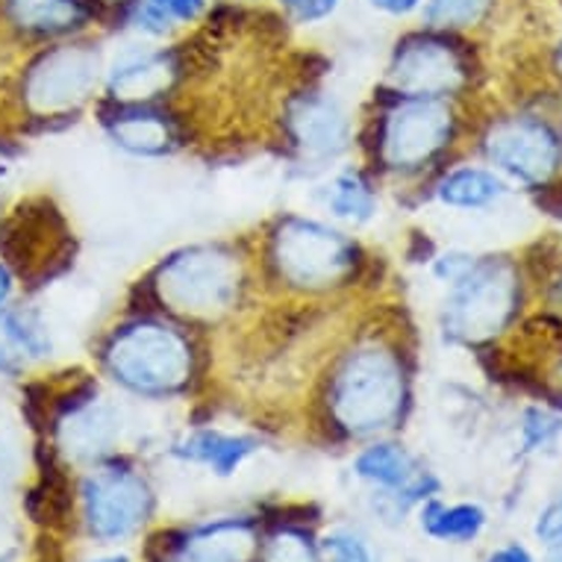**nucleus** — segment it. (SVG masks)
Returning <instances> with one entry per match:
<instances>
[{
	"label": "nucleus",
	"mask_w": 562,
	"mask_h": 562,
	"mask_svg": "<svg viewBox=\"0 0 562 562\" xmlns=\"http://www.w3.org/2000/svg\"><path fill=\"white\" fill-rule=\"evenodd\" d=\"M409 369L395 341L371 333L353 339L330 362L324 380L327 425L345 439H374L404 425Z\"/></svg>",
	"instance_id": "obj_1"
},
{
	"label": "nucleus",
	"mask_w": 562,
	"mask_h": 562,
	"mask_svg": "<svg viewBox=\"0 0 562 562\" xmlns=\"http://www.w3.org/2000/svg\"><path fill=\"white\" fill-rule=\"evenodd\" d=\"M103 374L142 401H171L198 380V345L171 315H133L103 339Z\"/></svg>",
	"instance_id": "obj_2"
},
{
	"label": "nucleus",
	"mask_w": 562,
	"mask_h": 562,
	"mask_svg": "<svg viewBox=\"0 0 562 562\" xmlns=\"http://www.w3.org/2000/svg\"><path fill=\"white\" fill-rule=\"evenodd\" d=\"M259 266L289 295L330 297L362 271V250L348 233L306 215H283L262 239Z\"/></svg>",
	"instance_id": "obj_3"
},
{
	"label": "nucleus",
	"mask_w": 562,
	"mask_h": 562,
	"mask_svg": "<svg viewBox=\"0 0 562 562\" xmlns=\"http://www.w3.org/2000/svg\"><path fill=\"white\" fill-rule=\"evenodd\" d=\"M150 295L166 315L215 324L236 313L248 292V262L233 245L201 241L162 257L150 274Z\"/></svg>",
	"instance_id": "obj_4"
},
{
	"label": "nucleus",
	"mask_w": 562,
	"mask_h": 562,
	"mask_svg": "<svg viewBox=\"0 0 562 562\" xmlns=\"http://www.w3.org/2000/svg\"><path fill=\"white\" fill-rule=\"evenodd\" d=\"M457 115L448 101L427 98H386L371 127L374 168L392 177L418 175L451 148Z\"/></svg>",
	"instance_id": "obj_5"
},
{
	"label": "nucleus",
	"mask_w": 562,
	"mask_h": 562,
	"mask_svg": "<svg viewBox=\"0 0 562 562\" xmlns=\"http://www.w3.org/2000/svg\"><path fill=\"white\" fill-rule=\"evenodd\" d=\"M445 301L442 330L451 341L483 345L507 330L521 304L518 268L504 257L474 259L453 277Z\"/></svg>",
	"instance_id": "obj_6"
},
{
	"label": "nucleus",
	"mask_w": 562,
	"mask_h": 562,
	"mask_svg": "<svg viewBox=\"0 0 562 562\" xmlns=\"http://www.w3.org/2000/svg\"><path fill=\"white\" fill-rule=\"evenodd\" d=\"M103 71L98 45L63 42L45 47L21 75V110L36 121L71 119L92 101Z\"/></svg>",
	"instance_id": "obj_7"
},
{
	"label": "nucleus",
	"mask_w": 562,
	"mask_h": 562,
	"mask_svg": "<svg viewBox=\"0 0 562 562\" xmlns=\"http://www.w3.org/2000/svg\"><path fill=\"white\" fill-rule=\"evenodd\" d=\"M471 80L469 56L448 33L422 30L409 33L389 56L383 92L386 98H427L448 101L460 94Z\"/></svg>",
	"instance_id": "obj_8"
},
{
	"label": "nucleus",
	"mask_w": 562,
	"mask_h": 562,
	"mask_svg": "<svg viewBox=\"0 0 562 562\" xmlns=\"http://www.w3.org/2000/svg\"><path fill=\"white\" fill-rule=\"evenodd\" d=\"M154 488L127 462H101L80 483L83 525L98 542H127L154 516Z\"/></svg>",
	"instance_id": "obj_9"
},
{
	"label": "nucleus",
	"mask_w": 562,
	"mask_h": 562,
	"mask_svg": "<svg viewBox=\"0 0 562 562\" xmlns=\"http://www.w3.org/2000/svg\"><path fill=\"white\" fill-rule=\"evenodd\" d=\"M283 138L301 162L327 166L348 154L353 124L333 94L306 89L292 94L283 106Z\"/></svg>",
	"instance_id": "obj_10"
},
{
	"label": "nucleus",
	"mask_w": 562,
	"mask_h": 562,
	"mask_svg": "<svg viewBox=\"0 0 562 562\" xmlns=\"http://www.w3.org/2000/svg\"><path fill=\"white\" fill-rule=\"evenodd\" d=\"M3 262L33 280L50 277L47 266L68 257V231L59 210L45 198L21 203L19 210L0 224Z\"/></svg>",
	"instance_id": "obj_11"
},
{
	"label": "nucleus",
	"mask_w": 562,
	"mask_h": 562,
	"mask_svg": "<svg viewBox=\"0 0 562 562\" xmlns=\"http://www.w3.org/2000/svg\"><path fill=\"white\" fill-rule=\"evenodd\" d=\"M483 154L513 180L544 186L560 166V138L539 119H501L483 136Z\"/></svg>",
	"instance_id": "obj_12"
},
{
	"label": "nucleus",
	"mask_w": 562,
	"mask_h": 562,
	"mask_svg": "<svg viewBox=\"0 0 562 562\" xmlns=\"http://www.w3.org/2000/svg\"><path fill=\"white\" fill-rule=\"evenodd\" d=\"M259 527L250 518H215L183 533H159L148 544V562H257Z\"/></svg>",
	"instance_id": "obj_13"
},
{
	"label": "nucleus",
	"mask_w": 562,
	"mask_h": 562,
	"mask_svg": "<svg viewBox=\"0 0 562 562\" xmlns=\"http://www.w3.org/2000/svg\"><path fill=\"white\" fill-rule=\"evenodd\" d=\"M183 63L171 47L130 45L103 71L110 103H159L180 80Z\"/></svg>",
	"instance_id": "obj_14"
},
{
	"label": "nucleus",
	"mask_w": 562,
	"mask_h": 562,
	"mask_svg": "<svg viewBox=\"0 0 562 562\" xmlns=\"http://www.w3.org/2000/svg\"><path fill=\"white\" fill-rule=\"evenodd\" d=\"M101 124L112 145L130 157L162 159L183 148L180 121L162 103H110Z\"/></svg>",
	"instance_id": "obj_15"
},
{
	"label": "nucleus",
	"mask_w": 562,
	"mask_h": 562,
	"mask_svg": "<svg viewBox=\"0 0 562 562\" xmlns=\"http://www.w3.org/2000/svg\"><path fill=\"white\" fill-rule=\"evenodd\" d=\"M3 15L21 36L68 38L89 27V0H0Z\"/></svg>",
	"instance_id": "obj_16"
},
{
	"label": "nucleus",
	"mask_w": 562,
	"mask_h": 562,
	"mask_svg": "<svg viewBox=\"0 0 562 562\" xmlns=\"http://www.w3.org/2000/svg\"><path fill=\"white\" fill-rule=\"evenodd\" d=\"M259 451V439L248 434H227L218 427H198L171 445V457L192 465H206L218 477H231L241 462Z\"/></svg>",
	"instance_id": "obj_17"
},
{
	"label": "nucleus",
	"mask_w": 562,
	"mask_h": 562,
	"mask_svg": "<svg viewBox=\"0 0 562 562\" xmlns=\"http://www.w3.org/2000/svg\"><path fill=\"white\" fill-rule=\"evenodd\" d=\"M121 12L138 36L168 38L175 30L198 24L210 12V0H124Z\"/></svg>",
	"instance_id": "obj_18"
},
{
	"label": "nucleus",
	"mask_w": 562,
	"mask_h": 562,
	"mask_svg": "<svg viewBox=\"0 0 562 562\" xmlns=\"http://www.w3.org/2000/svg\"><path fill=\"white\" fill-rule=\"evenodd\" d=\"M324 206L336 222L362 227L378 215V192L362 168H345L327 183Z\"/></svg>",
	"instance_id": "obj_19"
},
{
	"label": "nucleus",
	"mask_w": 562,
	"mask_h": 562,
	"mask_svg": "<svg viewBox=\"0 0 562 562\" xmlns=\"http://www.w3.org/2000/svg\"><path fill=\"white\" fill-rule=\"evenodd\" d=\"M504 192H507V186L486 168H457L436 186V198L457 210H480V206L498 201Z\"/></svg>",
	"instance_id": "obj_20"
},
{
	"label": "nucleus",
	"mask_w": 562,
	"mask_h": 562,
	"mask_svg": "<svg viewBox=\"0 0 562 562\" xmlns=\"http://www.w3.org/2000/svg\"><path fill=\"white\" fill-rule=\"evenodd\" d=\"M486 525V513L477 504H453L445 507L439 498L422 504V527L427 536L442 542H471Z\"/></svg>",
	"instance_id": "obj_21"
},
{
	"label": "nucleus",
	"mask_w": 562,
	"mask_h": 562,
	"mask_svg": "<svg viewBox=\"0 0 562 562\" xmlns=\"http://www.w3.org/2000/svg\"><path fill=\"white\" fill-rule=\"evenodd\" d=\"M257 562H322V551L304 525L283 518L271 533L259 536Z\"/></svg>",
	"instance_id": "obj_22"
},
{
	"label": "nucleus",
	"mask_w": 562,
	"mask_h": 562,
	"mask_svg": "<svg viewBox=\"0 0 562 562\" xmlns=\"http://www.w3.org/2000/svg\"><path fill=\"white\" fill-rule=\"evenodd\" d=\"M7 330H10L12 341L19 345V350L27 357V362L45 360L54 350V339H50V330H47L45 318L33 306H7L0 313Z\"/></svg>",
	"instance_id": "obj_23"
},
{
	"label": "nucleus",
	"mask_w": 562,
	"mask_h": 562,
	"mask_svg": "<svg viewBox=\"0 0 562 562\" xmlns=\"http://www.w3.org/2000/svg\"><path fill=\"white\" fill-rule=\"evenodd\" d=\"M495 0H425L422 21L427 30L453 33V30H469L486 19Z\"/></svg>",
	"instance_id": "obj_24"
},
{
	"label": "nucleus",
	"mask_w": 562,
	"mask_h": 562,
	"mask_svg": "<svg viewBox=\"0 0 562 562\" xmlns=\"http://www.w3.org/2000/svg\"><path fill=\"white\" fill-rule=\"evenodd\" d=\"M318 551H322V562H378L369 539L357 530H345V527L324 536L318 542Z\"/></svg>",
	"instance_id": "obj_25"
},
{
	"label": "nucleus",
	"mask_w": 562,
	"mask_h": 562,
	"mask_svg": "<svg viewBox=\"0 0 562 562\" xmlns=\"http://www.w3.org/2000/svg\"><path fill=\"white\" fill-rule=\"evenodd\" d=\"M562 434V418L560 415L548 413V409H527L525 422H521V442H525V451H539V448H548V445L557 442V436Z\"/></svg>",
	"instance_id": "obj_26"
},
{
	"label": "nucleus",
	"mask_w": 562,
	"mask_h": 562,
	"mask_svg": "<svg viewBox=\"0 0 562 562\" xmlns=\"http://www.w3.org/2000/svg\"><path fill=\"white\" fill-rule=\"evenodd\" d=\"M274 3L297 27H315V24L330 21L345 0H274Z\"/></svg>",
	"instance_id": "obj_27"
},
{
	"label": "nucleus",
	"mask_w": 562,
	"mask_h": 562,
	"mask_svg": "<svg viewBox=\"0 0 562 562\" xmlns=\"http://www.w3.org/2000/svg\"><path fill=\"white\" fill-rule=\"evenodd\" d=\"M27 369V357L21 353L19 345L12 341L10 330H7V324L0 318V378H21Z\"/></svg>",
	"instance_id": "obj_28"
},
{
	"label": "nucleus",
	"mask_w": 562,
	"mask_h": 562,
	"mask_svg": "<svg viewBox=\"0 0 562 562\" xmlns=\"http://www.w3.org/2000/svg\"><path fill=\"white\" fill-rule=\"evenodd\" d=\"M369 7L380 15H386V19H409L415 12H422L425 7V0H369Z\"/></svg>",
	"instance_id": "obj_29"
},
{
	"label": "nucleus",
	"mask_w": 562,
	"mask_h": 562,
	"mask_svg": "<svg viewBox=\"0 0 562 562\" xmlns=\"http://www.w3.org/2000/svg\"><path fill=\"white\" fill-rule=\"evenodd\" d=\"M536 533L542 542H548L551 548H562V504L560 507L544 509L539 525H536Z\"/></svg>",
	"instance_id": "obj_30"
},
{
	"label": "nucleus",
	"mask_w": 562,
	"mask_h": 562,
	"mask_svg": "<svg viewBox=\"0 0 562 562\" xmlns=\"http://www.w3.org/2000/svg\"><path fill=\"white\" fill-rule=\"evenodd\" d=\"M542 192H539V206H542L548 215H557L562 218V183L560 186H539Z\"/></svg>",
	"instance_id": "obj_31"
},
{
	"label": "nucleus",
	"mask_w": 562,
	"mask_h": 562,
	"mask_svg": "<svg viewBox=\"0 0 562 562\" xmlns=\"http://www.w3.org/2000/svg\"><path fill=\"white\" fill-rule=\"evenodd\" d=\"M12 295H15V271L0 259V313L12 304Z\"/></svg>",
	"instance_id": "obj_32"
},
{
	"label": "nucleus",
	"mask_w": 562,
	"mask_h": 562,
	"mask_svg": "<svg viewBox=\"0 0 562 562\" xmlns=\"http://www.w3.org/2000/svg\"><path fill=\"white\" fill-rule=\"evenodd\" d=\"M486 562H533V557L521 548V544H507V548H501L488 557Z\"/></svg>",
	"instance_id": "obj_33"
},
{
	"label": "nucleus",
	"mask_w": 562,
	"mask_h": 562,
	"mask_svg": "<svg viewBox=\"0 0 562 562\" xmlns=\"http://www.w3.org/2000/svg\"><path fill=\"white\" fill-rule=\"evenodd\" d=\"M551 297L562 304V266H560V271L551 277Z\"/></svg>",
	"instance_id": "obj_34"
},
{
	"label": "nucleus",
	"mask_w": 562,
	"mask_h": 562,
	"mask_svg": "<svg viewBox=\"0 0 562 562\" xmlns=\"http://www.w3.org/2000/svg\"><path fill=\"white\" fill-rule=\"evenodd\" d=\"M94 562H130L124 553H115V557H103V560H94Z\"/></svg>",
	"instance_id": "obj_35"
},
{
	"label": "nucleus",
	"mask_w": 562,
	"mask_h": 562,
	"mask_svg": "<svg viewBox=\"0 0 562 562\" xmlns=\"http://www.w3.org/2000/svg\"><path fill=\"white\" fill-rule=\"evenodd\" d=\"M557 68H560V75H562V42L560 47H557Z\"/></svg>",
	"instance_id": "obj_36"
},
{
	"label": "nucleus",
	"mask_w": 562,
	"mask_h": 562,
	"mask_svg": "<svg viewBox=\"0 0 562 562\" xmlns=\"http://www.w3.org/2000/svg\"><path fill=\"white\" fill-rule=\"evenodd\" d=\"M551 562H562V551H560V553H553V557H551Z\"/></svg>",
	"instance_id": "obj_37"
}]
</instances>
